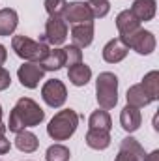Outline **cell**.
Listing matches in <instances>:
<instances>
[{
  "instance_id": "8992f818",
  "label": "cell",
  "mask_w": 159,
  "mask_h": 161,
  "mask_svg": "<svg viewBox=\"0 0 159 161\" xmlns=\"http://www.w3.org/2000/svg\"><path fill=\"white\" fill-rule=\"evenodd\" d=\"M68 32H69V28H68V23L64 21V17H49L45 23V32L40 40L47 45L60 47L68 40Z\"/></svg>"
},
{
  "instance_id": "ffe728a7",
  "label": "cell",
  "mask_w": 159,
  "mask_h": 161,
  "mask_svg": "<svg viewBox=\"0 0 159 161\" xmlns=\"http://www.w3.org/2000/svg\"><path fill=\"white\" fill-rule=\"evenodd\" d=\"M15 146L25 154H32V152H36L40 148V139L32 131L23 129V131L15 133Z\"/></svg>"
},
{
  "instance_id": "44dd1931",
  "label": "cell",
  "mask_w": 159,
  "mask_h": 161,
  "mask_svg": "<svg viewBox=\"0 0 159 161\" xmlns=\"http://www.w3.org/2000/svg\"><path fill=\"white\" fill-rule=\"evenodd\" d=\"M116 28H118L120 36H127V34L135 32L137 28H140V23L129 9H123L116 15Z\"/></svg>"
},
{
  "instance_id": "5b68a950",
  "label": "cell",
  "mask_w": 159,
  "mask_h": 161,
  "mask_svg": "<svg viewBox=\"0 0 159 161\" xmlns=\"http://www.w3.org/2000/svg\"><path fill=\"white\" fill-rule=\"evenodd\" d=\"M120 38H122V41H123L129 49H133L135 53H139V54H142V56L152 54V53L156 51V45H157L154 32L144 30V28H137L135 32H131V34H127V36H120Z\"/></svg>"
},
{
  "instance_id": "e0dca14e",
  "label": "cell",
  "mask_w": 159,
  "mask_h": 161,
  "mask_svg": "<svg viewBox=\"0 0 159 161\" xmlns=\"http://www.w3.org/2000/svg\"><path fill=\"white\" fill-rule=\"evenodd\" d=\"M125 99H127V105L131 107H137V109H142V107H148L152 101V97L146 94V90L142 88V84H133L127 88V94H125Z\"/></svg>"
},
{
  "instance_id": "7a4b0ae2",
  "label": "cell",
  "mask_w": 159,
  "mask_h": 161,
  "mask_svg": "<svg viewBox=\"0 0 159 161\" xmlns=\"http://www.w3.org/2000/svg\"><path fill=\"white\" fill-rule=\"evenodd\" d=\"M79 120L80 116L75 109H62L49 120L47 135L52 141H68L69 137L75 135L79 127Z\"/></svg>"
},
{
  "instance_id": "30bf717a",
  "label": "cell",
  "mask_w": 159,
  "mask_h": 161,
  "mask_svg": "<svg viewBox=\"0 0 159 161\" xmlns=\"http://www.w3.org/2000/svg\"><path fill=\"white\" fill-rule=\"evenodd\" d=\"M144 156H146V152L140 146V142L129 135V137L122 139L118 156L114 158V161H144Z\"/></svg>"
},
{
  "instance_id": "f546056e",
  "label": "cell",
  "mask_w": 159,
  "mask_h": 161,
  "mask_svg": "<svg viewBox=\"0 0 159 161\" xmlns=\"http://www.w3.org/2000/svg\"><path fill=\"white\" fill-rule=\"evenodd\" d=\"M144 161H159V150H154L144 156Z\"/></svg>"
},
{
  "instance_id": "83f0119b",
  "label": "cell",
  "mask_w": 159,
  "mask_h": 161,
  "mask_svg": "<svg viewBox=\"0 0 159 161\" xmlns=\"http://www.w3.org/2000/svg\"><path fill=\"white\" fill-rule=\"evenodd\" d=\"M6 131H8V127L2 124V125H0V156H4V154H8V152L11 150V142H9L8 137H6Z\"/></svg>"
},
{
  "instance_id": "8fae6325",
  "label": "cell",
  "mask_w": 159,
  "mask_h": 161,
  "mask_svg": "<svg viewBox=\"0 0 159 161\" xmlns=\"http://www.w3.org/2000/svg\"><path fill=\"white\" fill-rule=\"evenodd\" d=\"M127 53H129V47L122 41L120 36L118 38H112L111 41H107L105 47H103V51H101L103 60L107 64H118V62H122L127 56Z\"/></svg>"
},
{
  "instance_id": "7c38bea8",
  "label": "cell",
  "mask_w": 159,
  "mask_h": 161,
  "mask_svg": "<svg viewBox=\"0 0 159 161\" xmlns=\"http://www.w3.org/2000/svg\"><path fill=\"white\" fill-rule=\"evenodd\" d=\"M142 124V114H140V109L137 107H131V105H125L120 113V125L123 131L127 133H135Z\"/></svg>"
},
{
  "instance_id": "ac0fdd59",
  "label": "cell",
  "mask_w": 159,
  "mask_h": 161,
  "mask_svg": "<svg viewBox=\"0 0 159 161\" xmlns=\"http://www.w3.org/2000/svg\"><path fill=\"white\" fill-rule=\"evenodd\" d=\"M68 79L73 86H86L92 79V68L84 62H79L71 68H68Z\"/></svg>"
},
{
  "instance_id": "5bb4252c",
  "label": "cell",
  "mask_w": 159,
  "mask_h": 161,
  "mask_svg": "<svg viewBox=\"0 0 159 161\" xmlns=\"http://www.w3.org/2000/svg\"><path fill=\"white\" fill-rule=\"evenodd\" d=\"M71 41L79 49H84V47L92 45V41H94V23L73 25V28H71Z\"/></svg>"
},
{
  "instance_id": "d4e9b609",
  "label": "cell",
  "mask_w": 159,
  "mask_h": 161,
  "mask_svg": "<svg viewBox=\"0 0 159 161\" xmlns=\"http://www.w3.org/2000/svg\"><path fill=\"white\" fill-rule=\"evenodd\" d=\"M86 4H88V8L92 11L94 19H103L111 11V2L109 0H88Z\"/></svg>"
},
{
  "instance_id": "9a60e30c",
  "label": "cell",
  "mask_w": 159,
  "mask_h": 161,
  "mask_svg": "<svg viewBox=\"0 0 159 161\" xmlns=\"http://www.w3.org/2000/svg\"><path fill=\"white\" fill-rule=\"evenodd\" d=\"M19 25V15L13 8H2L0 9V36L9 38L17 30Z\"/></svg>"
},
{
  "instance_id": "1f68e13d",
  "label": "cell",
  "mask_w": 159,
  "mask_h": 161,
  "mask_svg": "<svg viewBox=\"0 0 159 161\" xmlns=\"http://www.w3.org/2000/svg\"><path fill=\"white\" fill-rule=\"evenodd\" d=\"M2 116H4V113H2V105H0V125H2Z\"/></svg>"
},
{
  "instance_id": "6da1fadb",
  "label": "cell",
  "mask_w": 159,
  "mask_h": 161,
  "mask_svg": "<svg viewBox=\"0 0 159 161\" xmlns=\"http://www.w3.org/2000/svg\"><path fill=\"white\" fill-rule=\"evenodd\" d=\"M43 120H45V111L40 107V103H36L32 97H19L9 113V120L6 127L11 133H19L23 129L40 125Z\"/></svg>"
},
{
  "instance_id": "52a82bcc",
  "label": "cell",
  "mask_w": 159,
  "mask_h": 161,
  "mask_svg": "<svg viewBox=\"0 0 159 161\" xmlns=\"http://www.w3.org/2000/svg\"><path fill=\"white\" fill-rule=\"evenodd\" d=\"M41 97L51 109H60L68 99V88L60 79H49L41 86Z\"/></svg>"
},
{
  "instance_id": "4316f807",
  "label": "cell",
  "mask_w": 159,
  "mask_h": 161,
  "mask_svg": "<svg viewBox=\"0 0 159 161\" xmlns=\"http://www.w3.org/2000/svg\"><path fill=\"white\" fill-rule=\"evenodd\" d=\"M43 6H45V11L49 13V17H62L68 8V0H45Z\"/></svg>"
},
{
  "instance_id": "f1b7e54d",
  "label": "cell",
  "mask_w": 159,
  "mask_h": 161,
  "mask_svg": "<svg viewBox=\"0 0 159 161\" xmlns=\"http://www.w3.org/2000/svg\"><path fill=\"white\" fill-rule=\"evenodd\" d=\"M9 86H11V75L4 66H0V92L8 90Z\"/></svg>"
},
{
  "instance_id": "d6986e66",
  "label": "cell",
  "mask_w": 159,
  "mask_h": 161,
  "mask_svg": "<svg viewBox=\"0 0 159 161\" xmlns=\"http://www.w3.org/2000/svg\"><path fill=\"white\" fill-rule=\"evenodd\" d=\"M41 68H43V71H58V69H62L64 66H66V60H64V51H62V47H54V49H49V53H47V56L38 62Z\"/></svg>"
},
{
  "instance_id": "4dcf8cb0",
  "label": "cell",
  "mask_w": 159,
  "mask_h": 161,
  "mask_svg": "<svg viewBox=\"0 0 159 161\" xmlns=\"http://www.w3.org/2000/svg\"><path fill=\"white\" fill-rule=\"evenodd\" d=\"M6 60H8V49H6V47L0 43V66H2Z\"/></svg>"
},
{
  "instance_id": "4fadbf2b",
  "label": "cell",
  "mask_w": 159,
  "mask_h": 161,
  "mask_svg": "<svg viewBox=\"0 0 159 161\" xmlns=\"http://www.w3.org/2000/svg\"><path fill=\"white\" fill-rule=\"evenodd\" d=\"M129 11L139 19V23H146V21H152L156 17L157 2L156 0H133Z\"/></svg>"
},
{
  "instance_id": "484cf974",
  "label": "cell",
  "mask_w": 159,
  "mask_h": 161,
  "mask_svg": "<svg viewBox=\"0 0 159 161\" xmlns=\"http://www.w3.org/2000/svg\"><path fill=\"white\" fill-rule=\"evenodd\" d=\"M62 51H64V60H66V66L68 68H71V66L82 62V51H80L79 47H75L73 43L62 47Z\"/></svg>"
},
{
  "instance_id": "277c9868",
  "label": "cell",
  "mask_w": 159,
  "mask_h": 161,
  "mask_svg": "<svg viewBox=\"0 0 159 161\" xmlns=\"http://www.w3.org/2000/svg\"><path fill=\"white\" fill-rule=\"evenodd\" d=\"M96 97L101 109L111 111L118 103V77L112 71H101L96 79Z\"/></svg>"
},
{
  "instance_id": "9c48e42d",
  "label": "cell",
  "mask_w": 159,
  "mask_h": 161,
  "mask_svg": "<svg viewBox=\"0 0 159 161\" xmlns=\"http://www.w3.org/2000/svg\"><path fill=\"white\" fill-rule=\"evenodd\" d=\"M64 21L66 23H71V25H84V23H94V15L88 8L86 2H69L66 11H64Z\"/></svg>"
},
{
  "instance_id": "cb8c5ba5",
  "label": "cell",
  "mask_w": 159,
  "mask_h": 161,
  "mask_svg": "<svg viewBox=\"0 0 159 161\" xmlns=\"http://www.w3.org/2000/svg\"><path fill=\"white\" fill-rule=\"evenodd\" d=\"M69 158H71L69 148L60 144V142L58 144H51L47 148V152H45V159L47 161H69Z\"/></svg>"
},
{
  "instance_id": "3957f363",
  "label": "cell",
  "mask_w": 159,
  "mask_h": 161,
  "mask_svg": "<svg viewBox=\"0 0 159 161\" xmlns=\"http://www.w3.org/2000/svg\"><path fill=\"white\" fill-rule=\"evenodd\" d=\"M11 49L25 62H41L49 53L47 43H43L41 40L36 41L32 38H28V36H25V34H19V36L11 38Z\"/></svg>"
},
{
  "instance_id": "ba28073f",
  "label": "cell",
  "mask_w": 159,
  "mask_h": 161,
  "mask_svg": "<svg viewBox=\"0 0 159 161\" xmlns=\"http://www.w3.org/2000/svg\"><path fill=\"white\" fill-rule=\"evenodd\" d=\"M45 77V71L38 62H23L17 69V79L19 82L28 88V90H34L40 86V80H43Z\"/></svg>"
},
{
  "instance_id": "603a6c76",
  "label": "cell",
  "mask_w": 159,
  "mask_h": 161,
  "mask_svg": "<svg viewBox=\"0 0 159 161\" xmlns=\"http://www.w3.org/2000/svg\"><path fill=\"white\" fill-rule=\"evenodd\" d=\"M142 88L146 90V94L152 97V101H157L159 99V71L157 69H152L148 71L144 77H142Z\"/></svg>"
},
{
  "instance_id": "2e32d148",
  "label": "cell",
  "mask_w": 159,
  "mask_h": 161,
  "mask_svg": "<svg viewBox=\"0 0 159 161\" xmlns=\"http://www.w3.org/2000/svg\"><path fill=\"white\" fill-rule=\"evenodd\" d=\"M84 141H86V144H88L92 150H107V148L111 146V131L88 127Z\"/></svg>"
},
{
  "instance_id": "7402d4cb",
  "label": "cell",
  "mask_w": 159,
  "mask_h": 161,
  "mask_svg": "<svg viewBox=\"0 0 159 161\" xmlns=\"http://www.w3.org/2000/svg\"><path fill=\"white\" fill-rule=\"evenodd\" d=\"M88 125H90L92 129H105V131H111L112 120H111L109 111H105V109L94 111V113L90 114V118H88Z\"/></svg>"
}]
</instances>
